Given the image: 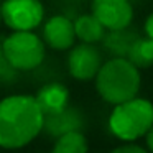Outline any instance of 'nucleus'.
Segmentation results:
<instances>
[{"instance_id": "f257e3e1", "label": "nucleus", "mask_w": 153, "mask_h": 153, "mask_svg": "<svg viewBox=\"0 0 153 153\" xmlns=\"http://www.w3.org/2000/svg\"><path fill=\"white\" fill-rule=\"evenodd\" d=\"M45 114L33 96H10L0 100V146L20 148L43 130Z\"/></svg>"}, {"instance_id": "f03ea898", "label": "nucleus", "mask_w": 153, "mask_h": 153, "mask_svg": "<svg viewBox=\"0 0 153 153\" xmlns=\"http://www.w3.org/2000/svg\"><path fill=\"white\" fill-rule=\"evenodd\" d=\"M96 87L109 104H122L137 97L140 89V73L127 58H114L102 64L96 76Z\"/></svg>"}, {"instance_id": "7ed1b4c3", "label": "nucleus", "mask_w": 153, "mask_h": 153, "mask_svg": "<svg viewBox=\"0 0 153 153\" xmlns=\"http://www.w3.org/2000/svg\"><path fill=\"white\" fill-rule=\"evenodd\" d=\"M109 127L115 137L128 142L146 135L153 127V104L140 97L117 104L110 114Z\"/></svg>"}, {"instance_id": "20e7f679", "label": "nucleus", "mask_w": 153, "mask_h": 153, "mask_svg": "<svg viewBox=\"0 0 153 153\" xmlns=\"http://www.w3.org/2000/svg\"><path fill=\"white\" fill-rule=\"evenodd\" d=\"M2 43L4 59L12 69L31 71L45 59V41L33 31H13Z\"/></svg>"}, {"instance_id": "39448f33", "label": "nucleus", "mask_w": 153, "mask_h": 153, "mask_svg": "<svg viewBox=\"0 0 153 153\" xmlns=\"http://www.w3.org/2000/svg\"><path fill=\"white\" fill-rule=\"evenodd\" d=\"M2 22L12 31H33L43 22L45 8L40 0H4Z\"/></svg>"}, {"instance_id": "423d86ee", "label": "nucleus", "mask_w": 153, "mask_h": 153, "mask_svg": "<svg viewBox=\"0 0 153 153\" xmlns=\"http://www.w3.org/2000/svg\"><path fill=\"white\" fill-rule=\"evenodd\" d=\"M92 15L109 31L128 28L133 18L130 0H92Z\"/></svg>"}, {"instance_id": "0eeeda50", "label": "nucleus", "mask_w": 153, "mask_h": 153, "mask_svg": "<svg viewBox=\"0 0 153 153\" xmlns=\"http://www.w3.org/2000/svg\"><path fill=\"white\" fill-rule=\"evenodd\" d=\"M102 64L99 50L89 43H81L74 46L68 56V68L71 76L79 81H89L96 77Z\"/></svg>"}, {"instance_id": "6e6552de", "label": "nucleus", "mask_w": 153, "mask_h": 153, "mask_svg": "<svg viewBox=\"0 0 153 153\" xmlns=\"http://www.w3.org/2000/svg\"><path fill=\"white\" fill-rule=\"evenodd\" d=\"M76 40L74 22L64 15H54L43 27V41L53 50H69Z\"/></svg>"}, {"instance_id": "1a4fd4ad", "label": "nucleus", "mask_w": 153, "mask_h": 153, "mask_svg": "<svg viewBox=\"0 0 153 153\" xmlns=\"http://www.w3.org/2000/svg\"><path fill=\"white\" fill-rule=\"evenodd\" d=\"M35 97H36L45 115H53V114L63 112L64 109H68L69 92L63 84L51 82L41 87Z\"/></svg>"}, {"instance_id": "9d476101", "label": "nucleus", "mask_w": 153, "mask_h": 153, "mask_svg": "<svg viewBox=\"0 0 153 153\" xmlns=\"http://www.w3.org/2000/svg\"><path fill=\"white\" fill-rule=\"evenodd\" d=\"M81 125H82V119H81L79 112L68 107L63 112L53 114V115H45L43 128L46 130L50 135L61 137V135H64V133L79 130Z\"/></svg>"}, {"instance_id": "9b49d317", "label": "nucleus", "mask_w": 153, "mask_h": 153, "mask_svg": "<svg viewBox=\"0 0 153 153\" xmlns=\"http://www.w3.org/2000/svg\"><path fill=\"white\" fill-rule=\"evenodd\" d=\"M74 31H76V38L89 45H94L105 38V28L92 13L77 17L74 22Z\"/></svg>"}, {"instance_id": "f8f14e48", "label": "nucleus", "mask_w": 153, "mask_h": 153, "mask_svg": "<svg viewBox=\"0 0 153 153\" xmlns=\"http://www.w3.org/2000/svg\"><path fill=\"white\" fill-rule=\"evenodd\" d=\"M127 59L140 68H150L153 64V38H137L133 41L132 48H130L128 54H127Z\"/></svg>"}, {"instance_id": "ddd939ff", "label": "nucleus", "mask_w": 153, "mask_h": 153, "mask_svg": "<svg viewBox=\"0 0 153 153\" xmlns=\"http://www.w3.org/2000/svg\"><path fill=\"white\" fill-rule=\"evenodd\" d=\"M53 153H87V140L79 130L58 137Z\"/></svg>"}, {"instance_id": "4468645a", "label": "nucleus", "mask_w": 153, "mask_h": 153, "mask_svg": "<svg viewBox=\"0 0 153 153\" xmlns=\"http://www.w3.org/2000/svg\"><path fill=\"white\" fill-rule=\"evenodd\" d=\"M127 28L119 31H110V35L105 38V46L107 50H110L112 53H115L117 58H127L130 48H132L133 41L137 40L138 36L132 33H125Z\"/></svg>"}, {"instance_id": "2eb2a0df", "label": "nucleus", "mask_w": 153, "mask_h": 153, "mask_svg": "<svg viewBox=\"0 0 153 153\" xmlns=\"http://www.w3.org/2000/svg\"><path fill=\"white\" fill-rule=\"evenodd\" d=\"M110 153H146L145 148H142V146L138 145H133V143H130V145H122L119 146V148H115L114 152Z\"/></svg>"}, {"instance_id": "dca6fc26", "label": "nucleus", "mask_w": 153, "mask_h": 153, "mask_svg": "<svg viewBox=\"0 0 153 153\" xmlns=\"http://www.w3.org/2000/svg\"><path fill=\"white\" fill-rule=\"evenodd\" d=\"M145 35L148 38H153V13H150L145 20Z\"/></svg>"}, {"instance_id": "f3484780", "label": "nucleus", "mask_w": 153, "mask_h": 153, "mask_svg": "<svg viewBox=\"0 0 153 153\" xmlns=\"http://www.w3.org/2000/svg\"><path fill=\"white\" fill-rule=\"evenodd\" d=\"M145 138H146V146H148V150L153 153V127L148 130V133L145 135Z\"/></svg>"}, {"instance_id": "a211bd4d", "label": "nucleus", "mask_w": 153, "mask_h": 153, "mask_svg": "<svg viewBox=\"0 0 153 153\" xmlns=\"http://www.w3.org/2000/svg\"><path fill=\"white\" fill-rule=\"evenodd\" d=\"M4 61V43L0 41V63Z\"/></svg>"}, {"instance_id": "6ab92c4d", "label": "nucleus", "mask_w": 153, "mask_h": 153, "mask_svg": "<svg viewBox=\"0 0 153 153\" xmlns=\"http://www.w3.org/2000/svg\"><path fill=\"white\" fill-rule=\"evenodd\" d=\"M0 23H2V8H0Z\"/></svg>"}]
</instances>
